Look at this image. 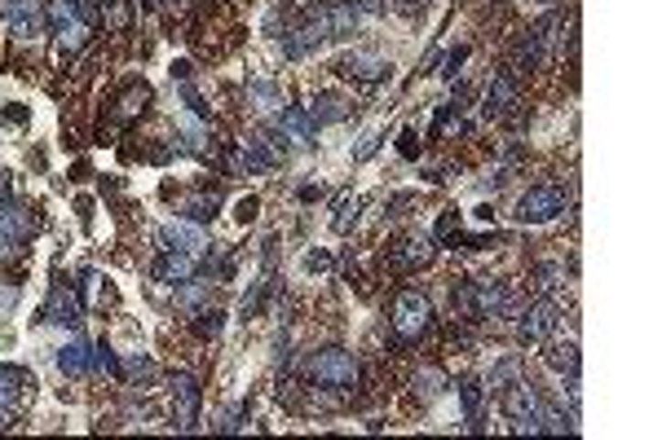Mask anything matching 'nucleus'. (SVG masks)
Here are the masks:
<instances>
[{"mask_svg": "<svg viewBox=\"0 0 662 440\" xmlns=\"http://www.w3.org/2000/svg\"><path fill=\"white\" fill-rule=\"evenodd\" d=\"M565 212V190L561 185H530L526 194L517 198V212L512 216L521 225H548Z\"/></svg>", "mask_w": 662, "mask_h": 440, "instance_id": "obj_5", "label": "nucleus"}, {"mask_svg": "<svg viewBox=\"0 0 662 440\" xmlns=\"http://www.w3.org/2000/svg\"><path fill=\"white\" fill-rule=\"evenodd\" d=\"M482 401H486V388L477 379L459 383V405H464V418H468V432H482Z\"/></svg>", "mask_w": 662, "mask_h": 440, "instance_id": "obj_22", "label": "nucleus"}, {"mask_svg": "<svg viewBox=\"0 0 662 440\" xmlns=\"http://www.w3.org/2000/svg\"><path fill=\"white\" fill-rule=\"evenodd\" d=\"M128 23H133V5L128 0H106V26L111 31H128Z\"/></svg>", "mask_w": 662, "mask_h": 440, "instance_id": "obj_34", "label": "nucleus"}, {"mask_svg": "<svg viewBox=\"0 0 662 440\" xmlns=\"http://www.w3.org/2000/svg\"><path fill=\"white\" fill-rule=\"evenodd\" d=\"M389 269L393 273H415L433 260V234H407V238H393L384 251Z\"/></svg>", "mask_w": 662, "mask_h": 440, "instance_id": "obj_8", "label": "nucleus"}, {"mask_svg": "<svg viewBox=\"0 0 662 440\" xmlns=\"http://www.w3.org/2000/svg\"><path fill=\"white\" fill-rule=\"evenodd\" d=\"M455 225H459V212H446V216L437 220V229H433V243H437V238H442V243H446V238H451V234H455Z\"/></svg>", "mask_w": 662, "mask_h": 440, "instance_id": "obj_40", "label": "nucleus"}, {"mask_svg": "<svg viewBox=\"0 0 662 440\" xmlns=\"http://www.w3.org/2000/svg\"><path fill=\"white\" fill-rule=\"evenodd\" d=\"M521 379V357H504L499 366L486 374V383H490V392H504L508 383H517Z\"/></svg>", "mask_w": 662, "mask_h": 440, "instance_id": "obj_28", "label": "nucleus"}, {"mask_svg": "<svg viewBox=\"0 0 662 440\" xmlns=\"http://www.w3.org/2000/svg\"><path fill=\"white\" fill-rule=\"evenodd\" d=\"M89 361H93V348L80 340V335H71V343L58 348V370H62L67 379H80V374L89 370Z\"/></svg>", "mask_w": 662, "mask_h": 440, "instance_id": "obj_18", "label": "nucleus"}, {"mask_svg": "<svg viewBox=\"0 0 662 440\" xmlns=\"http://www.w3.org/2000/svg\"><path fill=\"white\" fill-rule=\"evenodd\" d=\"M283 159H287V146H283L279 132H252L248 141H243V163L248 168H279Z\"/></svg>", "mask_w": 662, "mask_h": 440, "instance_id": "obj_11", "label": "nucleus"}, {"mask_svg": "<svg viewBox=\"0 0 662 440\" xmlns=\"http://www.w3.org/2000/svg\"><path fill=\"white\" fill-rule=\"evenodd\" d=\"M9 198V172H0V203Z\"/></svg>", "mask_w": 662, "mask_h": 440, "instance_id": "obj_49", "label": "nucleus"}, {"mask_svg": "<svg viewBox=\"0 0 662 440\" xmlns=\"http://www.w3.org/2000/svg\"><path fill=\"white\" fill-rule=\"evenodd\" d=\"M53 36H58V53H80L84 45H89V26H84V23L58 26Z\"/></svg>", "mask_w": 662, "mask_h": 440, "instance_id": "obj_30", "label": "nucleus"}, {"mask_svg": "<svg viewBox=\"0 0 662 440\" xmlns=\"http://www.w3.org/2000/svg\"><path fill=\"white\" fill-rule=\"evenodd\" d=\"M208 246L204 229H195V220H177V225H168L164 229V251H190V256H199Z\"/></svg>", "mask_w": 662, "mask_h": 440, "instance_id": "obj_17", "label": "nucleus"}, {"mask_svg": "<svg viewBox=\"0 0 662 440\" xmlns=\"http://www.w3.org/2000/svg\"><path fill=\"white\" fill-rule=\"evenodd\" d=\"M93 366L106 370V374H115V379L124 374V366H120V357H115V352H111L106 343H98V348H93Z\"/></svg>", "mask_w": 662, "mask_h": 440, "instance_id": "obj_36", "label": "nucleus"}, {"mask_svg": "<svg viewBox=\"0 0 662 440\" xmlns=\"http://www.w3.org/2000/svg\"><path fill=\"white\" fill-rule=\"evenodd\" d=\"M411 388H415V396H424V401H433L437 392L446 388V374H442V370H437V366H429V370H420V374H415V383H411Z\"/></svg>", "mask_w": 662, "mask_h": 440, "instance_id": "obj_32", "label": "nucleus"}, {"mask_svg": "<svg viewBox=\"0 0 662 440\" xmlns=\"http://www.w3.org/2000/svg\"><path fill=\"white\" fill-rule=\"evenodd\" d=\"M173 79H177V84L181 79H190V62H173Z\"/></svg>", "mask_w": 662, "mask_h": 440, "instance_id": "obj_47", "label": "nucleus"}, {"mask_svg": "<svg viewBox=\"0 0 662 440\" xmlns=\"http://www.w3.org/2000/svg\"><path fill=\"white\" fill-rule=\"evenodd\" d=\"M464 62H468V49H464V45H459V49H451L446 58H442V79H455Z\"/></svg>", "mask_w": 662, "mask_h": 440, "instance_id": "obj_37", "label": "nucleus"}, {"mask_svg": "<svg viewBox=\"0 0 662 440\" xmlns=\"http://www.w3.org/2000/svg\"><path fill=\"white\" fill-rule=\"evenodd\" d=\"M248 98H252L261 110H270V115H279L283 106H287L283 89L279 84H270V79H248Z\"/></svg>", "mask_w": 662, "mask_h": 440, "instance_id": "obj_25", "label": "nucleus"}, {"mask_svg": "<svg viewBox=\"0 0 662 440\" xmlns=\"http://www.w3.org/2000/svg\"><path fill=\"white\" fill-rule=\"evenodd\" d=\"M177 304L186 309V313H199V309H208V291H204V282H177Z\"/></svg>", "mask_w": 662, "mask_h": 440, "instance_id": "obj_31", "label": "nucleus"}, {"mask_svg": "<svg viewBox=\"0 0 662 440\" xmlns=\"http://www.w3.org/2000/svg\"><path fill=\"white\" fill-rule=\"evenodd\" d=\"M146 101H151V89L146 84H133L124 98H120V110H115V123H128L137 110H146Z\"/></svg>", "mask_w": 662, "mask_h": 440, "instance_id": "obj_27", "label": "nucleus"}, {"mask_svg": "<svg viewBox=\"0 0 662 440\" xmlns=\"http://www.w3.org/2000/svg\"><path fill=\"white\" fill-rule=\"evenodd\" d=\"M389 62H384L380 53H345L340 62H336V75H345V79H354V84H362V89H371V84H380V79H389Z\"/></svg>", "mask_w": 662, "mask_h": 440, "instance_id": "obj_9", "label": "nucleus"}, {"mask_svg": "<svg viewBox=\"0 0 662 440\" xmlns=\"http://www.w3.org/2000/svg\"><path fill=\"white\" fill-rule=\"evenodd\" d=\"M389 326H393V335H398L402 343L424 340V335L433 330V299H429L424 291H398Z\"/></svg>", "mask_w": 662, "mask_h": 440, "instance_id": "obj_1", "label": "nucleus"}, {"mask_svg": "<svg viewBox=\"0 0 662 440\" xmlns=\"http://www.w3.org/2000/svg\"><path fill=\"white\" fill-rule=\"evenodd\" d=\"M380 141H384V132H367V137H362V146L354 150V159H358V163H362V159H371V154L380 150Z\"/></svg>", "mask_w": 662, "mask_h": 440, "instance_id": "obj_39", "label": "nucleus"}, {"mask_svg": "<svg viewBox=\"0 0 662 440\" xmlns=\"http://www.w3.org/2000/svg\"><path fill=\"white\" fill-rule=\"evenodd\" d=\"M327 9V26H331V40H345V36H354L358 31V14L354 0H331V5H323Z\"/></svg>", "mask_w": 662, "mask_h": 440, "instance_id": "obj_19", "label": "nucleus"}, {"mask_svg": "<svg viewBox=\"0 0 662 440\" xmlns=\"http://www.w3.org/2000/svg\"><path fill=\"white\" fill-rule=\"evenodd\" d=\"M323 40H331V26H327V9L318 5V9H309L305 18H296V23L283 31V53H287V58H305V53H314Z\"/></svg>", "mask_w": 662, "mask_h": 440, "instance_id": "obj_4", "label": "nucleus"}, {"mask_svg": "<svg viewBox=\"0 0 662 440\" xmlns=\"http://www.w3.org/2000/svg\"><path fill=\"white\" fill-rule=\"evenodd\" d=\"M124 374H133V379H151L155 374V366L151 361H146V357H133V361H128V370Z\"/></svg>", "mask_w": 662, "mask_h": 440, "instance_id": "obj_42", "label": "nucleus"}, {"mask_svg": "<svg viewBox=\"0 0 662 440\" xmlns=\"http://www.w3.org/2000/svg\"><path fill=\"white\" fill-rule=\"evenodd\" d=\"M358 14H371V18H380L384 14V0H354Z\"/></svg>", "mask_w": 662, "mask_h": 440, "instance_id": "obj_46", "label": "nucleus"}, {"mask_svg": "<svg viewBox=\"0 0 662 440\" xmlns=\"http://www.w3.org/2000/svg\"><path fill=\"white\" fill-rule=\"evenodd\" d=\"M177 132L186 137V150H190V154H199V159H208V154H212V132H208V120L186 115V120H177Z\"/></svg>", "mask_w": 662, "mask_h": 440, "instance_id": "obj_21", "label": "nucleus"}, {"mask_svg": "<svg viewBox=\"0 0 662 440\" xmlns=\"http://www.w3.org/2000/svg\"><path fill=\"white\" fill-rule=\"evenodd\" d=\"M256 207H261L256 198H239V207H234V216H239V220H243V225H248V220H256Z\"/></svg>", "mask_w": 662, "mask_h": 440, "instance_id": "obj_43", "label": "nucleus"}, {"mask_svg": "<svg viewBox=\"0 0 662 440\" xmlns=\"http://www.w3.org/2000/svg\"><path fill=\"white\" fill-rule=\"evenodd\" d=\"M9 26H14V36L18 40H31L40 26H45V9H40V0H9Z\"/></svg>", "mask_w": 662, "mask_h": 440, "instance_id": "obj_16", "label": "nucleus"}, {"mask_svg": "<svg viewBox=\"0 0 662 440\" xmlns=\"http://www.w3.org/2000/svg\"><path fill=\"white\" fill-rule=\"evenodd\" d=\"M49 23H53V31H58V26L80 23V18H76V5H71V0H49Z\"/></svg>", "mask_w": 662, "mask_h": 440, "instance_id": "obj_35", "label": "nucleus"}, {"mask_svg": "<svg viewBox=\"0 0 662 440\" xmlns=\"http://www.w3.org/2000/svg\"><path fill=\"white\" fill-rule=\"evenodd\" d=\"M305 374L314 379V383H323V388H354L358 383V357L349 352V348H323V352H314L305 361Z\"/></svg>", "mask_w": 662, "mask_h": 440, "instance_id": "obj_2", "label": "nucleus"}, {"mask_svg": "<svg viewBox=\"0 0 662 440\" xmlns=\"http://www.w3.org/2000/svg\"><path fill=\"white\" fill-rule=\"evenodd\" d=\"M561 326V304L557 299H535L517 313V340L521 343H543L552 340V330Z\"/></svg>", "mask_w": 662, "mask_h": 440, "instance_id": "obj_7", "label": "nucleus"}, {"mask_svg": "<svg viewBox=\"0 0 662 440\" xmlns=\"http://www.w3.org/2000/svg\"><path fill=\"white\" fill-rule=\"evenodd\" d=\"M36 234V212L27 207V203H0V238H9V243H27Z\"/></svg>", "mask_w": 662, "mask_h": 440, "instance_id": "obj_12", "label": "nucleus"}, {"mask_svg": "<svg viewBox=\"0 0 662 440\" xmlns=\"http://www.w3.org/2000/svg\"><path fill=\"white\" fill-rule=\"evenodd\" d=\"M199 410H204L199 379L177 370V374H173V427H177V432H195V427H199Z\"/></svg>", "mask_w": 662, "mask_h": 440, "instance_id": "obj_6", "label": "nucleus"}, {"mask_svg": "<svg viewBox=\"0 0 662 440\" xmlns=\"http://www.w3.org/2000/svg\"><path fill=\"white\" fill-rule=\"evenodd\" d=\"M23 256V243H9V238H0V265H9V260H18Z\"/></svg>", "mask_w": 662, "mask_h": 440, "instance_id": "obj_44", "label": "nucleus"}, {"mask_svg": "<svg viewBox=\"0 0 662 440\" xmlns=\"http://www.w3.org/2000/svg\"><path fill=\"white\" fill-rule=\"evenodd\" d=\"M305 269H309V273H323V269H331V256H327V251H314V256H309V260H305Z\"/></svg>", "mask_w": 662, "mask_h": 440, "instance_id": "obj_45", "label": "nucleus"}, {"mask_svg": "<svg viewBox=\"0 0 662 440\" xmlns=\"http://www.w3.org/2000/svg\"><path fill=\"white\" fill-rule=\"evenodd\" d=\"M314 128L318 123L309 120V110H301V106H283L279 115H274V132H279L283 141H296V146L314 141Z\"/></svg>", "mask_w": 662, "mask_h": 440, "instance_id": "obj_13", "label": "nucleus"}, {"mask_svg": "<svg viewBox=\"0 0 662 440\" xmlns=\"http://www.w3.org/2000/svg\"><path fill=\"white\" fill-rule=\"evenodd\" d=\"M543 361L557 374H579V343H548L543 340Z\"/></svg>", "mask_w": 662, "mask_h": 440, "instance_id": "obj_24", "label": "nucleus"}, {"mask_svg": "<svg viewBox=\"0 0 662 440\" xmlns=\"http://www.w3.org/2000/svg\"><path fill=\"white\" fill-rule=\"evenodd\" d=\"M217 203H221V198H217V194H199V198H190V203H186L181 212H186V220H195V225H204V220H212V216H217Z\"/></svg>", "mask_w": 662, "mask_h": 440, "instance_id": "obj_33", "label": "nucleus"}, {"mask_svg": "<svg viewBox=\"0 0 662 440\" xmlns=\"http://www.w3.org/2000/svg\"><path fill=\"white\" fill-rule=\"evenodd\" d=\"M499 401H504V414L512 418V432H521V436H539L543 427H539V388L535 383H526V379H517L508 388L499 392Z\"/></svg>", "mask_w": 662, "mask_h": 440, "instance_id": "obj_3", "label": "nucleus"}, {"mask_svg": "<svg viewBox=\"0 0 662 440\" xmlns=\"http://www.w3.org/2000/svg\"><path fill=\"white\" fill-rule=\"evenodd\" d=\"M358 212H362V198L345 190V194L336 198V216H331V229H336V234H349V229L358 225Z\"/></svg>", "mask_w": 662, "mask_h": 440, "instance_id": "obj_26", "label": "nucleus"}, {"mask_svg": "<svg viewBox=\"0 0 662 440\" xmlns=\"http://www.w3.org/2000/svg\"><path fill=\"white\" fill-rule=\"evenodd\" d=\"M301 198H305V203H314V198H323V190H318V185H305V190H301Z\"/></svg>", "mask_w": 662, "mask_h": 440, "instance_id": "obj_48", "label": "nucleus"}, {"mask_svg": "<svg viewBox=\"0 0 662 440\" xmlns=\"http://www.w3.org/2000/svg\"><path fill=\"white\" fill-rule=\"evenodd\" d=\"M309 120L314 123H345L349 120V101L340 98V93H318V98L309 101Z\"/></svg>", "mask_w": 662, "mask_h": 440, "instance_id": "obj_20", "label": "nucleus"}, {"mask_svg": "<svg viewBox=\"0 0 662 440\" xmlns=\"http://www.w3.org/2000/svg\"><path fill=\"white\" fill-rule=\"evenodd\" d=\"M398 150H402V159H420V132L407 128V132L398 137Z\"/></svg>", "mask_w": 662, "mask_h": 440, "instance_id": "obj_38", "label": "nucleus"}, {"mask_svg": "<svg viewBox=\"0 0 662 440\" xmlns=\"http://www.w3.org/2000/svg\"><path fill=\"white\" fill-rule=\"evenodd\" d=\"M71 5H76V18H80L84 26L98 23V5H93V0H71Z\"/></svg>", "mask_w": 662, "mask_h": 440, "instance_id": "obj_41", "label": "nucleus"}, {"mask_svg": "<svg viewBox=\"0 0 662 440\" xmlns=\"http://www.w3.org/2000/svg\"><path fill=\"white\" fill-rule=\"evenodd\" d=\"M521 106V89H517V75L508 71H495L490 75V84H486V115L490 120H508L512 110Z\"/></svg>", "mask_w": 662, "mask_h": 440, "instance_id": "obj_10", "label": "nucleus"}, {"mask_svg": "<svg viewBox=\"0 0 662 440\" xmlns=\"http://www.w3.org/2000/svg\"><path fill=\"white\" fill-rule=\"evenodd\" d=\"M18 383H23L18 370H0V427H9L18 414Z\"/></svg>", "mask_w": 662, "mask_h": 440, "instance_id": "obj_23", "label": "nucleus"}, {"mask_svg": "<svg viewBox=\"0 0 662 440\" xmlns=\"http://www.w3.org/2000/svg\"><path fill=\"white\" fill-rule=\"evenodd\" d=\"M45 321H53V326H76L80 321V299L71 295V287L67 282H53L49 299H45V313H40Z\"/></svg>", "mask_w": 662, "mask_h": 440, "instance_id": "obj_14", "label": "nucleus"}, {"mask_svg": "<svg viewBox=\"0 0 662 440\" xmlns=\"http://www.w3.org/2000/svg\"><path fill=\"white\" fill-rule=\"evenodd\" d=\"M195 273H199V256H190V251H164L159 265H155V278H159V282H173V287H177V282H190Z\"/></svg>", "mask_w": 662, "mask_h": 440, "instance_id": "obj_15", "label": "nucleus"}, {"mask_svg": "<svg viewBox=\"0 0 662 440\" xmlns=\"http://www.w3.org/2000/svg\"><path fill=\"white\" fill-rule=\"evenodd\" d=\"M221 326H226V313H221V309H212V304L195 313V335H199V340H217V335H221Z\"/></svg>", "mask_w": 662, "mask_h": 440, "instance_id": "obj_29", "label": "nucleus"}]
</instances>
